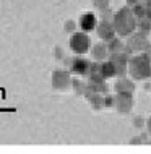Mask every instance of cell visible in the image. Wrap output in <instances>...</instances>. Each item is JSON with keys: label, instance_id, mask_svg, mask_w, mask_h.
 Listing matches in <instances>:
<instances>
[{"label": "cell", "instance_id": "6da1fadb", "mask_svg": "<svg viewBox=\"0 0 151 154\" xmlns=\"http://www.w3.org/2000/svg\"><path fill=\"white\" fill-rule=\"evenodd\" d=\"M112 23H114V28H115L117 34L124 36V37L133 34L135 29H137V16H135V13H133L132 8H128V7L120 8V10L114 15Z\"/></svg>", "mask_w": 151, "mask_h": 154}, {"label": "cell", "instance_id": "7a4b0ae2", "mask_svg": "<svg viewBox=\"0 0 151 154\" xmlns=\"http://www.w3.org/2000/svg\"><path fill=\"white\" fill-rule=\"evenodd\" d=\"M128 75L133 80H146L151 76V60L146 54L133 55L128 59Z\"/></svg>", "mask_w": 151, "mask_h": 154}, {"label": "cell", "instance_id": "3957f363", "mask_svg": "<svg viewBox=\"0 0 151 154\" xmlns=\"http://www.w3.org/2000/svg\"><path fill=\"white\" fill-rule=\"evenodd\" d=\"M91 47V39L85 31L81 32H73L70 37V49L75 54H86Z\"/></svg>", "mask_w": 151, "mask_h": 154}, {"label": "cell", "instance_id": "277c9868", "mask_svg": "<svg viewBox=\"0 0 151 154\" xmlns=\"http://www.w3.org/2000/svg\"><path fill=\"white\" fill-rule=\"evenodd\" d=\"M148 44H149L148 37H146V34L141 31H137V32H133V34H130L128 41H127V47L132 52H145V49L148 47Z\"/></svg>", "mask_w": 151, "mask_h": 154}, {"label": "cell", "instance_id": "5b68a950", "mask_svg": "<svg viewBox=\"0 0 151 154\" xmlns=\"http://www.w3.org/2000/svg\"><path fill=\"white\" fill-rule=\"evenodd\" d=\"M133 107V93H117L115 94V109L120 114H128Z\"/></svg>", "mask_w": 151, "mask_h": 154}, {"label": "cell", "instance_id": "8992f818", "mask_svg": "<svg viewBox=\"0 0 151 154\" xmlns=\"http://www.w3.org/2000/svg\"><path fill=\"white\" fill-rule=\"evenodd\" d=\"M73 85L72 78H70V73L65 72V70H55V72L52 73V86L55 89H68L70 86Z\"/></svg>", "mask_w": 151, "mask_h": 154}, {"label": "cell", "instance_id": "52a82bcc", "mask_svg": "<svg viewBox=\"0 0 151 154\" xmlns=\"http://www.w3.org/2000/svg\"><path fill=\"white\" fill-rule=\"evenodd\" d=\"M115 34H117V31L114 28V23L102 20V21L98 24V36H99L101 41H107L109 42V41H112L115 37Z\"/></svg>", "mask_w": 151, "mask_h": 154}, {"label": "cell", "instance_id": "ba28073f", "mask_svg": "<svg viewBox=\"0 0 151 154\" xmlns=\"http://www.w3.org/2000/svg\"><path fill=\"white\" fill-rule=\"evenodd\" d=\"M70 70H72V73H75V75H88L91 72V62L83 59V57H75L72 60Z\"/></svg>", "mask_w": 151, "mask_h": 154}, {"label": "cell", "instance_id": "9c48e42d", "mask_svg": "<svg viewBox=\"0 0 151 154\" xmlns=\"http://www.w3.org/2000/svg\"><path fill=\"white\" fill-rule=\"evenodd\" d=\"M80 29L85 31V32H90L93 31L96 28V24H98V20H96V15L93 13V11H86V13H83L81 16H80Z\"/></svg>", "mask_w": 151, "mask_h": 154}, {"label": "cell", "instance_id": "30bf717a", "mask_svg": "<svg viewBox=\"0 0 151 154\" xmlns=\"http://www.w3.org/2000/svg\"><path fill=\"white\" fill-rule=\"evenodd\" d=\"M91 55H93L94 60H99V62H104L107 59V55H111V52H109V47L106 44H96L93 47V51H91Z\"/></svg>", "mask_w": 151, "mask_h": 154}, {"label": "cell", "instance_id": "8fae6325", "mask_svg": "<svg viewBox=\"0 0 151 154\" xmlns=\"http://www.w3.org/2000/svg\"><path fill=\"white\" fill-rule=\"evenodd\" d=\"M114 89H115V93H124V91H127V93H133L135 85H133V81H130V80L120 78V80H117V83L114 85Z\"/></svg>", "mask_w": 151, "mask_h": 154}, {"label": "cell", "instance_id": "7c38bea8", "mask_svg": "<svg viewBox=\"0 0 151 154\" xmlns=\"http://www.w3.org/2000/svg\"><path fill=\"white\" fill-rule=\"evenodd\" d=\"M101 73H102V76H104V78L117 76L115 63H114L112 60H104V62H102V66H101Z\"/></svg>", "mask_w": 151, "mask_h": 154}, {"label": "cell", "instance_id": "4fadbf2b", "mask_svg": "<svg viewBox=\"0 0 151 154\" xmlns=\"http://www.w3.org/2000/svg\"><path fill=\"white\" fill-rule=\"evenodd\" d=\"M88 99H90L91 106H93V109H101V107H104V97H101L99 93H93L88 96Z\"/></svg>", "mask_w": 151, "mask_h": 154}, {"label": "cell", "instance_id": "5bb4252c", "mask_svg": "<svg viewBox=\"0 0 151 154\" xmlns=\"http://www.w3.org/2000/svg\"><path fill=\"white\" fill-rule=\"evenodd\" d=\"M107 47H109V52L111 54H114V52H122L125 51V47H124V44H122V41L120 39H112V41H109V44H107Z\"/></svg>", "mask_w": 151, "mask_h": 154}, {"label": "cell", "instance_id": "9a60e30c", "mask_svg": "<svg viewBox=\"0 0 151 154\" xmlns=\"http://www.w3.org/2000/svg\"><path fill=\"white\" fill-rule=\"evenodd\" d=\"M133 13L138 20L141 18H146V3H135V7H133Z\"/></svg>", "mask_w": 151, "mask_h": 154}, {"label": "cell", "instance_id": "2e32d148", "mask_svg": "<svg viewBox=\"0 0 151 154\" xmlns=\"http://www.w3.org/2000/svg\"><path fill=\"white\" fill-rule=\"evenodd\" d=\"M138 28H140V31L145 32V34L151 32V20H148V18H141L140 23H138Z\"/></svg>", "mask_w": 151, "mask_h": 154}, {"label": "cell", "instance_id": "e0dca14e", "mask_svg": "<svg viewBox=\"0 0 151 154\" xmlns=\"http://www.w3.org/2000/svg\"><path fill=\"white\" fill-rule=\"evenodd\" d=\"M93 5H94V8H98L99 11H104L109 8V5H111V0H93Z\"/></svg>", "mask_w": 151, "mask_h": 154}, {"label": "cell", "instance_id": "ac0fdd59", "mask_svg": "<svg viewBox=\"0 0 151 154\" xmlns=\"http://www.w3.org/2000/svg\"><path fill=\"white\" fill-rule=\"evenodd\" d=\"M104 107H115V96H106L104 97Z\"/></svg>", "mask_w": 151, "mask_h": 154}, {"label": "cell", "instance_id": "d6986e66", "mask_svg": "<svg viewBox=\"0 0 151 154\" xmlns=\"http://www.w3.org/2000/svg\"><path fill=\"white\" fill-rule=\"evenodd\" d=\"M133 127H137V128H141V127H143V117H141V115L133 117Z\"/></svg>", "mask_w": 151, "mask_h": 154}, {"label": "cell", "instance_id": "ffe728a7", "mask_svg": "<svg viewBox=\"0 0 151 154\" xmlns=\"http://www.w3.org/2000/svg\"><path fill=\"white\" fill-rule=\"evenodd\" d=\"M112 18H114V16H112V11L109 10V8H107V10H104V13H102V20H106V21H111Z\"/></svg>", "mask_w": 151, "mask_h": 154}, {"label": "cell", "instance_id": "44dd1931", "mask_svg": "<svg viewBox=\"0 0 151 154\" xmlns=\"http://www.w3.org/2000/svg\"><path fill=\"white\" fill-rule=\"evenodd\" d=\"M73 29H75V23L73 21H67L65 23V31L67 32H72Z\"/></svg>", "mask_w": 151, "mask_h": 154}, {"label": "cell", "instance_id": "7402d4cb", "mask_svg": "<svg viewBox=\"0 0 151 154\" xmlns=\"http://www.w3.org/2000/svg\"><path fill=\"white\" fill-rule=\"evenodd\" d=\"M141 141H143V138L140 136V138H132L130 143H132V144H141Z\"/></svg>", "mask_w": 151, "mask_h": 154}, {"label": "cell", "instance_id": "603a6c76", "mask_svg": "<svg viewBox=\"0 0 151 154\" xmlns=\"http://www.w3.org/2000/svg\"><path fill=\"white\" fill-rule=\"evenodd\" d=\"M145 54H146V55H148V59L151 60V44H148V47L145 49Z\"/></svg>", "mask_w": 151, "mask_h": 154}, {"label": "cell", "instance_id": "cb8c5ba5", "mask_svg": "<svg viewBox=\"0 0 151 154\" xmlns=\"http://www.w3.org/2000/svg\"><path fill=\"white\" fill-rule=\"evenodd\" d=\"M55 52H57V54H55L57 59H62V54H64V52H62V49H60V47H57V49H55Z\"/></svg>", "mask_w": 151, "mask_h": 154}, {"label": "cell", "instance_id": "d4e9b609", "mask_svg": "<svg viewBox=\"0 0 151 154\" xmlns=\"http://www.w3.org/2000/svg\"><path fill=\"white\" fill-rule=\"evenodd\" d=\"M146 128H148V133L151 135V117L148 119V122H146Z\"/></svg>", "mask_w": 151, "mask_h": 154}, {"label": "cell", "instance_id": "484cf974", "mask_svg": "<svg viewBox=\"0 0 151 154\" xmlns=\"http://www.w3.org/2000/svg\"><path fill=\"white\" fill-rule=\"evenodd\" d=\"M138 2H140V0H127L128 5H135V3H138Z\"/></svg>", "mask_w": 151, "mask_h": 154}]
</instances>
